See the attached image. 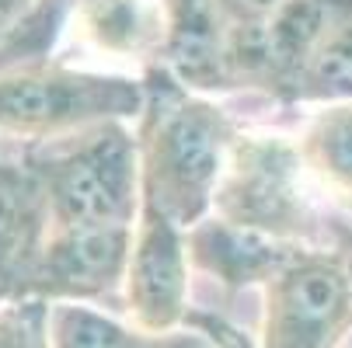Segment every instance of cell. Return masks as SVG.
Masks as SVG:
<instances>
[{
  "label": "cell",
  "instance_id": "7c38bea8",
  "mask_svg": "<svg viewBox=\"0 0 352 348\" xmlns=\"http://www.w3.org/2000/svg\"><path fill=\"white\" fill-rule=\"evenodd\" d=\"M146 331L87 303H53V348H143Z\"/></svg>",
  "mask_w": 352,
  "mask_h": 348
},
{
  "label": "cell",
  "instance_id": "4fadbf2b",
  "mask_svg": "<svg viewBox=\"0 0 352 348\" xmlns=\"http://www.w3.org/2000/svg\"><path fill=\"white\" fill-rule=\"evenodd\" d=\"M0 348H53V303L38 296L0 303Z\"/></svg>",
  "mask_w": 352,
  "mask_h": 348
},
{
  "label": "cell",
  "instance_id": "8992f818",
  "mask_svg": "<svg viewBox=\"0 0 352 348\" xmlns=\"http://www.w3.org/2000/svg\"><path fill=\"white\" fill-rule=\"evenodd\" d=\"M133 251V227L98 223V227H53L38 251L25 296L49 303H91L105 300L126 282Z\"/></svg>",
  "mask_w": 352,
  "mask_h": 348
},
{
  "label": "cell",
  "instance_id": "e0dca14e",
  "mask_svg": "<svg viewBox=\"0 0 352 348\" xmlns=\"http://www.w3.org/2000/svg\"><path fill=\"white\" fill-rule=\"evenodd\" d=\"M28 4V0H0V32H4L18 14H21V8Z\"/></svg>",
  "mask_w": 352,
  "mask_h": 348
},
{
  "label": "cell",
  "instance_id": "5b68a950",
  "mask_svg": "<svg viewBox=\"0 0 352 348\" xmlns=\"http://www.w3.org/2000/svg\"><path fill=\"white\" fill-rule=\"evenodd\" d=\"M300 150L279 139H237L213 198L220 220L276 240L307 233L311 213L300 198Z\"/></svg>",
  "mask_w": 352,
  "mask_h": 348
},
{
  "label": "cell",
  "instance_id": "6da1fadb",
  "mask_svg": "<svg viewBox=\"0 0 352 348\" xmlns=\"http://www.w3.org/2000/svg\"><path fill=\"white\" fill-rule=\"evenodd\" d=\"M230 150L234 126L220 108L195 102L178 87L154 91L140 132L143 198L178 227L203 223Z\"/></svg>",
  "mask_w": 352,
  "mask_h": 348
},
{
  "label": "cell",
  "instance_id": "8fae6325",
  "mask_svg": "<svg viewBox=\"0 0 352 348\" xmlns=\"http://www.w3.org/2000/svg\"><path fill=\"white\" fill-rule=\"evenodd\" d=\"M300 157L335 192L352 195V102H338L311 122Z\"/></svg>",
  "mask_w": 352,
  "mask_h": 348
},
{
  "label": "cell",
  "instance_id": "7a4b0ae2",
  "mask_svg": "<svg viewBox=\"0 0 352 348\" xmlns=\"http://www.w3.org/2000/svg\"><path fill=\"white\" fill-rule=\"evenodd\" d=\"M35 174L53 227H133V213L143 206L140 143L119 122L91 126L74 143L53 146Z\"/></svg>",
  "mask_w": 352,
  "mask_h": 348
},
{
  "label": "cell",
  "instance_id": "9a60e30c",
  "mask_svg": "<svg viewBox=\"0 0 352 348\" xmlns=\"http://www.w3.org/2000/svg\"><path fill=\"white\" fill-rule=\"evenodd\" d=\"M140 8L133 0H98L91 8V28L98 32L105 45H116V49H129L140 42L143 28H140Z\"/></svg>",
  "mask_w": 352,
  "mask_h": 348
},
{
  "label": "cell",
  "instance_id": "277c9868",
  "mask_svg": "<svg viewBox=\"0 0 352 348\" xmlns=\"http://www.w3.org/2000/svg\"><path fill=\"white\" fill-rule=\"evenodd\" d=\"M352 331V282L342 255L296 251L265 286L258 348H338Z\"/></svg>",
  "mask_w": 352,
  "mask_h": 348
},
{
  "label": "cell",
  "instance_id": "5bb4252c",
  "mask_svg": "<svg viewBox=\"0 0 352 348\" xmlns=\"http://www.w3.org/2000/svg\"><path fill=\"white\" fill-rule=\"evenodd\" d=\"M143 348H255L237 327H230L227 321L213 317V314H188L185 324L150 334Z\"/></svg>",
  "mask_w": 352,
  "mask_h": 348
},
{
  "label": "cell",
  "instance_id": "9c48e42d",
  "mask_svg": "<svg viewBox=\"0 0 352 348\" xmlns=\"http://www.w3.org/2000/svg\"><path fill=\"white\" fill-rule=\"evenodd\" d=\"M45 192L32 174L0 167V303L28 292L38 251L35 237L42 227Z\"/></svg>",
  "mask_w": 352,
  "mask_h": 348
},
{
  "label": "cell",
  "instance_id": "2e32d148",
  "mask_svg": "<svg viewBox=\"0 0 352 348\" xmlns=\"http://www.w3.org/2000/svg\"><path fill=\"white\" fill-rule=\"evenodd\" d=\"M220 21H227L234 32H251L272 21L289 0H213Z\"/></svg>",
  "mask_w": 352,
  "mask_h": 348
},
{
  "label": "cell",
  "instance_id": "30bf717a",
  "mask_svg": "<svg viewBox=\"0 0 352 348\" xmlns=\"http://www.w3.org/2000/svg\"><path fill=\"white\" fill-rule=\"evenodd\" d=\"M289 94L304 102H352V0H331L328 21Z\"/></svg>",
  "mask_w": 352,
  "mask_h": 348
},
{
  "label": "cell",
  "instance_id": "ba28073f",
  "mask_svg": "<svg viewBox=\"0 0 352 348\" xmlns=\"http://www.w3.org/2000/svg\"><path fill=\"white\" fill-rule=\"evenodd\" d=\"M185 247H188V262H195V268H203L227 289H244L255 282L269 286L296 255L293 244L227 220L195 223Z\"/></svg>",
  "mask_w": 352,
  "mask_h": 348
},
{
  "label": "cell",
  "instance_id": "52a82bcc",
  "mask_svg": "<svg viewBox=\"0 0 352 348\" xmlns=\"http://www.w3.org/2000/svg\"><path fill=\"white\" fill-rule=\"evenodd\" d=\"M126 310L133 327L161 334L185 324L188 310V247L175 220L154 202L140 206V223L126 268Z\"/></svg>",
  "mask_w": 352,
  "mask_h": 348
},
{
  "label": "cell",
  "instance_id": "ac0fdd59",
  "mask_svg": "<svg viewBox=\"0 0 352 348\" xmlns=\"http://www.w3.org/2000/svg\"><path fill=\"white\" fill-rule=\"evenodd\" d=\"M342 262H345V272H349V282H352V230L345 233V255H342Z\"/></svg>",
  "mask_w": 352,
  "mask_h": 348
},
{
  "label": "cell",
  "instance_id": "3957f363",
  "mask_svg": "<svg viewBox=\"0 0 352 348\" xmlns=\"http://www.w3.org/2000/svg\"><path fill=\"white\" fill-rule=\"evenodd\" d=\"M143 94L133 80L60 67L0 70V132L53 136L136 115Z\"/></svg>",
  "mask_w": 352,
  "mask_h": 348
}]
</instances>
